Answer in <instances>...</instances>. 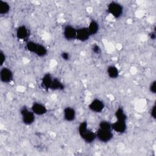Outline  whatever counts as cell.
Returning <instances> with one entry per match:
<instances>
[{
	"label": "cell",
	"instance_id": "6da1fadb",
	"mask_svg": "<svg viewBox=\"0 0 156 156\" xmlns=\"http://www.w3.org/2000/svg\"><path fill=\"white\" fill-rule=\"evenodd\" d=\"M77 132L81 139L86 143H92L96 140V132H94L88 128L87 121H83L79 124Z\"/></svg>",
	"mask_w": 156,
	"mask_h": 156
},
{
	"label": "cell",
	"instance_id": "9a60e30c",
	"mask_svg": "<svg viewBox=\"0 0 156 156\" xmlns=\"http://www.w3.org/2000/svg\"><path fill=\"white\" fill-rule=\"evenodd\" d=\"M107 74L110 79H116L118 78L119 76V71L116 66L111 65L107 68Z\"/></svg>",
	"mask_w": 156,
	"mask_h": 156
},
{
	"label": "cell",
	"instance_id": "d6986e66",
	"mask_svg": "<svg viewBox=\"0 0 156 156\" xmlns=\"http://www.w3.org/2000/svg\"><path fill=\"white\" fill-rule=\"evenodd\" d=\"M38 45V43H37L34 41L29 40L26 41L25 48L27 51L35 54V52L37 50Z\"/></svg>",
	"mask_w": 156,
	"mask_h": 156
},
{
	"label": "cell",
	"instance_id": "603a6c76",
	"mask_svg": "<svg viewBox=\"0 0 156 156\" xmlns=\"http://www.w3.org/2000/svg\"><path fill=\"white\" fill-rule=\"evenodd\" d=\"M6 60V55L2 50L0 51V66L2 67Z\"/></svg>",
	"mask_w": 156,
	"mask_h": 156
},
{
	"label": "cell",
	"instance_id": "7a4b0ae2",
	"mask_svg": "<svg viewBox=\"0 0 156 156\" xmlns=\"http://www.w3.org/2000/svg\"><path fill=\"white\" fill-rule=\"evenodd\" d=\"M107 10L110 15L116 19L121 18L124 13L123 6L116 1L110 2L107 5Z\"/></svg>",
	"mask_w": 156,
	"mask_h": 156
},
{
	"label": "cell",
	"instance_id": "7402d4cb",
	"mask_svg": "<svg viewBox=\"0 0 156 156\" xmlns=\"http://www.w3.org/2000/svg\"><path fill=\"white\" fill-rule=\"evenodd\" d=\"M149 90L151 93L152 94L156 93V80H154L151 82L149 87Z\"/></svg>",
	"mask_w": 156,
	"mask_h": 156
},
{
	"label": "cell",
	"instance_id": "ac0fdd59",
	"mask_svg": "<svg viewBox=\"0 0 156 156\" xmlns=\"http://www.w3.org/2000/svg\"><path fill=\"white\" fill-rule=\"evenodd\" d=\"M48 51L47 48L42 44L38 43L37 50L35 52V54L39 57H44L48 55Z\"/></svg>",
	"mask_w": 156,
	"mask_h": 156
},
{
	"label": "cell",
	"instance_id": "ba28073f",
	"mask_svg": "<svg viewBox=\"0 0 156 156\" xmlns=\"http://www.w3.org/2000/svg\"><path fill=\"white\" fill-rule=\"evenodd\" d=\"M91 37L87 27H80L77 28L76 39L80 42L88 41Z\"/></svg>",
	"mask_w": 156,
	"mask_h": 156
},
{
	"label": "cell",
	"instance_id": "8fae6325",
	"mask_svg": "<svg viewBox=\"0 0 156 156\" xmlns=\"http://www.w3.org/2000/svg\"><path fill=\"white\" fill-rule=\"evenodd\" d=\"M63 117L66 122H73L76 118V111L72 107H66L63 110Z\"/></svg>",
	"mask_w": 156,
	"mask_h": 156
},
{
	"label": "cell",
	"instance_id": "30bf717a",
	"mask_svg": "<svg viewBox=\"0 0 156 156\" xmlns=\"http://www.w3.org/2000/svg\"><path fill=\"white\" fill-rule=\"evenodd\" d=\"M127 126L126 121L116 120L115 122H112V129L113 132L119 134H123L127 130Z\"/></svg>",
	"mask_w": 156,
	"mask_h": 156
},
{
	"label": "cell",
	"instance_id": "d4e9b609",
	"mask_svg": "<svg viewBox=\"0 0 156 156\" xmlns=\"http://www.w3.org/2000/svg\"><path fill=\"white\" fill-rule=\"evenodd\" d=\"M155 108H156V105L154 104L151 108L150 109V116L153 119H156V112H155Z\"/></svg>",
	"mask_w": 156,
	"mask_h": 156
},
{
	"label": "cell",
	"instance_id": "8992f818",
	"mask_svg": "<svg viewBox=\"0 0 156 156\" xmlns=\"http://www.w3.org/2000/svg\"><path fill=\"white\" fill-rule=\"evenodd\" d=\"M13 72L6 66H2L0 70V80L4 83H9L13 79Z\"/></svg>",
	"mask_w": 156,
	"mask_h": 156
},
{
	"label": "cell",
	"instance_id": "5b68a950",
	"mask_svg": "<svg viewBox=\"0 0 156 156\" xmlns=\"http://www.w3.org/2000/svg\"><path fill=\"white\" fill-rule=\"evenodd\" d=\"M105 103L99 98H94L88 104V108L90 111L96 113H100L105 108Z\"/></svg>",
	"mask_w": 156,
	"mask_h": 156
},
{
	"label": "cell",
	"instance_id": "7c38bea8",
	"mask_svg": "<svg viewBox=\"0 0 156 156\" xmlns=\"http://www.w3.org/2000/svg\"><path fill=\"white\" fill-rule=\"evenodd\" d=\"M15 34L18 40L26 41L29 36V30L25 25H21L16 28Z\"/></svg>",
	"mask_w": 156,
	"mask_h": 156
},
{
	"label": "cell",
	"instance_id": "277c9868",
	"mask_svg": "<svg viewBox=\"0 0 156 156\" xmlns=\"http://www.w3.org/2000/svg\"><path fill=\"white\" fill-rule=\"evenodd\" d=\"M96 139L101 143H107L110 141L113 138L112 129L98 127L96 132Z\"/></svg>",
	"mask_w": 156,
	"mask_h": 156
},
{
	"label": "cell",
	"instance_id": "cb8c5ba5",
	"mask_svg": "<svg viewBox=\"0 0 156 156\" xmlns=\"http://www.w3.org/2000/svg\"><path fill=\"white\" fill-rule=\"evenodd\" d=\"M60 57L65 61H68L71 58L70 54L67 51L62 52L60 54Z\"/></svg>",
	"mask_w": 156,
	"mask_h": 156
},
{
	"label": "cell",
	"instance_id": "3957f363",
	"mask_svg": "<svg viewBox=\"0 0 156 156\" xmlns=\"http://www.w3.org/2000/svg\"><path fill=\"white\" fill-rule=\"evenodd\" d=\"M20 113L23 124L27 126L32 125L35 121V115L26 106H23L20 108Z\"/></svg>",
	"mask_w": 156,
	"mask_h": 156
},
{
	"label": "cell",
	"instance_id": "e0dca14e",
	"mask_svg": "<svg viewBox=\"0 0 156 156\" xmlns=\"http://www.w3.org/2000/svg\"><path fill=\"white\" fill-rule=\"evenodd\" d=\"M114 115L116 118V120L127 121V116L124 108L122 107H119L116 108V110L115 112Z\"/></svg>",
	"mask_w": 156,
	"mask_h": 156
},
{
	"label": "cell",
	"instance_id": "484cf974",
	"mask_svg": "<svg viewBox=\"0 0 156 156\" xmlns=\"http://www.w3.org/2000/svg\"><path fill=\"white\" fill-rule=\"evenodd\" d=\"M149 38L150 39H151L152 40H154L156 38V34H155V31H152L149 34Z\"/></svg>",
	"mask_w": 156,
	"mask_h": 156
},
{
	"label": "cell",
	"instance_id": "ffe728a7",
	"mask_svg": "<svg viewBox=\"0 0 156 156\" xmlns=\"http://www.w3.org/2000/svg\"><path fill=\"white\" fill-rule=\"evenodd\" d=\"M10 4L5 1L0 0V14L1 15H4L10 12Z\"/></svg>",
	"mask_w": 156,
	"mask_h": 156
},
{
	"label": "cell",
	"instance_id": "2e32d148",
	"mask_svg": "<svg viewBox=\"0 0 156 156\" xmlns=\"http://www.w3.org/2000/svg\"><path fill=\"white\" fill-rule=\"evenodd\" d=\"M87 27L91 36L96 35L100 29L99 24L95 20H91L89 23V24L87 26Z\"/></svg>",
	"mask_w": 156,
	"mask_h": 156
},
{
	"label": "cell",
	"instance_id": "44dd1931",
	"mask_svg": "<svg viewBox=\"0 0 156 156\" xmlns=\"http://www.w3.org/2000/svg\"><path fill=\"white\" fill-rule=\"evenodd\" d=\"M91 51L94 54H95L96 55H99L102 52L101 47L97 44H94L93 45H92Z\"/></svg>",
	"mask_w": 156,
	"mask_h": 156
},
{
	"label": "cell",
	"instance_id": "52a82bcc",
	"mask_svg": "<svg viewBox=\"0 0 156 156\" xmlns=\"http://www.w3.org/2000/svg\"><path fill=\"white\" fill-rule=\"evenodd\" d=\"M77 28L71 24H66L63 29V35L67 41H73L76 39Z\"/></svg>",
	"mask_w": 156,
	"mask_h": 156
},
{
	"label": "cell",
	"instance_id": "9c48e42d",
	"mask_svg": "<svg viewBox=\"0 0 156 156\" xmlns=\"http://www.w3.org/2000/svg\"><path fill=\"white\" fill-rule=\"evenodd\" d=\"M30 109L37 116H43L48 113L47 107L43 104L39 102H34L31 105Z\"/></svg>",
	"mask_w": 156,
	"mask_h": 156
},
{
	"label": "cell",
	"instance_id": "4fadbf2b",
	"mask_svg": "<svg viewBox=\"0 0 156 156\" xmlns=\"http://www.w3.org/2000/svg\"><path fill=\"white\" fill-rule=\"evenodd\" d=\"M53 79H54V77L51 73H45L43 76V77L41 79V87L46 91L50 90L52 83Z\"/></svg>",
	"mask_w": 156,
	"mask_h": 156
},
{
	"label": "cell",
	"instance_id": "5bb4252c",
	"mask_svg": "<svg viewBox=\"0 0 156 156\" xmlns=\"http://www.w3.org/2000/svg\"><path fill=\"white\" fill-rule=\"evenodd\" d=\"M65 88V84L57 77H54L50 90L52 91H63Z\"/></svg>",
	"mask_w": 156,
	"mask_h": 156
}]
</instances>
